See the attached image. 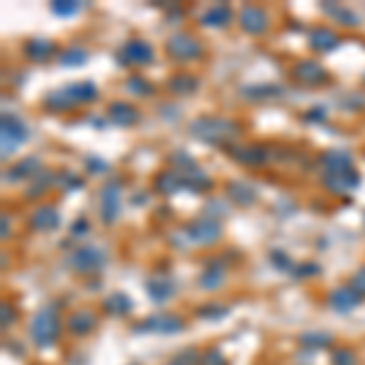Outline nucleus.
<instances>
[{
	"instance_id": "obj_11",
	"label": "nucleus",
	"mask_w": 365,
	"mask_h": 365,
	"mask_svg": "<svg viewBox=\"0 0 365 365\" xmlns=\"http://www.w3.org/2000/svg\"><path fill=\"white\" fill-rule=\"evenodd\" d=\"M119 209H122V182L107 180L105 185L100 187V202H98L102 224H115Z\"/></svg>"
},
{
	"instance_id": "obj_19",
	"label": "nucleus",
	"mask_w": 365,
	"mask_h": 365,
	"mask_svg": "<svg viewBox=\"0 0 365 365\" xmlns=\"http://www.w3.org/2000/svg\"><path fill=\"white\" fill-rule=\"evenodd\" d=\"M100 324V317L95 315L93 310H76L71 312L66 319V329L71 336H88L98 329Z\"/></svg>"
},
{
	"instance_id": "obj_43",
	"label": "nucleus",
	"mask_w": 365,
	"mask_h": 365,
	"mask_svg": "<svg viewBox=\"0 0 365 365\" xmlns=\"http://www.w3.org/2000/svg\"><path fill=\"white\" fill-rule=\"evenodd\" d=\"M163 365H200V351L197 349H182Z\"/></svg>"
},
{
	"instance_id": "obj_20",
	"label": "nucleus",
	"mask_w": 365,
	"mask_h": 365,
	"mask_svg": "<svg viewBox=\"0 0 365 365\" xmlns=\"http://www.w3.org/2000/svg\"><path fill=\"white\" fill-rule=\"evenodd\" d=\"M224 195L229 202L239 205V207H254L258 202V192L246 180H229L224 185Z\"/></svg>"
},
{
	"instance_id": "obj_50",
	"label": "nucleus",
	"mask_w": 365,
	"mask_h": 365,
	"mask_svg": "<svg viewBox=\"0 0 365 365\" xmlns=\"http://www.w3.org/2000/svg\"><path fill=\"white\" fill-rule=\"evenodd\" d=\"M0 222H3V236H0V239H10V219H8V214H3V219H0Z\"/></svg>"
},
{
	"instance_id": "obj_3",
	"label": "nucleus",
	"mask_w": 365,
	"mask_h": 365,
	"mask_svg": "<svg viewBox=\"0 0 365 365\" xmlns=\"http://www.w3.org/2000/svg\"><path fill=\"white\" fill-rule=\"evenodd\" d=\"M61 336V317L56 307H42L30 322V339L37 349H51Z\"/></svg>"
},
{
	"instance_id": "obj_9",
	"label": "nucleus",
	"mask_w": 365,
	"mask_h": 365,
	"mask_svg": "<svg viewBox=\"0 0 365 365\" xmlns=\"http://www.w3.org/2000/svg\"><path fill=\"white\" fill-rule=\"evenodd\" d=\"M107 263V254L100 246H78L68 254L66 266L76 273H98Z\"/></svg>"
},
{
	"instance_id": "obj_15",
	"label": "nucleus",
	"mask_w": 365,
	"mask_h": 365,
	"mask_svg": "<svg viewBox=\"0 0 365 365\" xmlns=\"http://www.w3.org/2000/svg\"><path fill=\"white\" fill-rule=\"evenodd\" d=\"M224 280H227L224 258H209L207 263L202 266L200 276H197V288L212 293V290H219L222 285H224Z\"/></svg>"
},
{
	"instance_id": "obj_12",
	"label": "nucleus",
	"mask_w": 365,
	"mask_h": 365,
	"mask_svg": "<svg viewBox=\"0 0 365 365\" xmlns=\"http://www.w3.org/2000/svg\"><path fill=\"white\" fill-rule=\"evenodd\" d=\"M227 151L231 153V158L239 166H246V168H261L271 161V151L263 144H236Z\"/></svg>"
},
{
	"instance_id": "obj_44",
	"label": "nucleus",
	"mask_w": 365,
	"mask_h": 365,
	"mask_svg": "<svg viewBox=\"0 0 365 365\" xmlns=\"http://www.w3.org/2000/svg\"><path fill=\"white\" fill-rule=\"evenodd\" d=\"M349 288H351L353 293H356L361 300H365V268H358V271L353 273L351 280H349Z\"/></svg>"
},
{
	"instance_id": "obj_33",
	"label": "nucleus",
	"mask_w": 365,
	"mask_h": 365,
	"mask_svg": "<svg viewBox=\"0 0 365 365\" xmlns=\"http://www.w3.org/2000/svg\"><path fill=\"white\" fill-rule=\"evenodd\" d=\"M300 346L307 351L334 349V336L329 332H305L300 336Z\"/></svg>"
},
{
	"instance_id": "obj_46",
	"label": "nucleus",
	"mask_w": 365,
	"mask_h": 365,
	"mask_svg": "<svg viewBox=\"0 0 365 365\" xmlns=\"http://www.w3.org/2000/svg\"><path fill=\"white\" fill-rule=\"evenodd\" d=\"M319 273H322V268H319L317 263H310V261H307V263H302V266H295L293 276L295 278H315V276H319Z\"/></svg>"
},
{
	"instance_id": "obj_2",
	"label": "nucleus",
	"mask_w": 365,
	"mask_h": 365,
	"mask_svg": "<svg viewBox=\"0 0 365 365\" xmlns=\"http://www.w3.org/2000/svg\"><path fill=\"white\" fill-rule=\"evenodd\" d=\"M98 100V85L93 81H78L68 83L61 88H54L44 95V110L49 112H73L83 105Z\"/></svg>"
},
{
	"instance_id": "obj_13",
	"label": "nucleus",
	"mask_w": 365,
	"mask_h": 365,
	"mask_svg": "<svg viewBox=\"0 0 365 365\" xmlns=\"http://www.w3.org/2000/svg\"><path fill=\"white\" fill-rule=\"evenodd\" d=\"M239 27L246 34L258 37V34L268 32V27H271V15L263 8H258V5H244L239 10Z\"/></svg>"
},
{
	"instance_id": "obj_38",
	"label": "nucleus",
	"mask_w": 365,
	"mask_h": 365,
	"mask_svg": "<svg viewBox=\"0 0 365 365\" xmlns=\"http://www.w3.org/2000/svg\"><path fill=\"white\" fill-rule=\"evenodd\" d=\"M329 363L332 365H358V356H356V351L349 349V346H336V349H332Z\"/></svg>"
},
{
	"instance_id": "obj_22",
	"label": "nucleus",
	"mask_w": 365,
	"mask_h": 365,
	"mask_svg": "<svg viewBox=\"0 0 365 365\" xmlns=\"http://www.w3.org/2000/svg\"><path fill=\"white\" fill-rule=\"evenodd\" d=\"M307 42H310V49L317 51V54H329V51H334L341 44V37L332 30V27L319 25V27H315V30H310Z\"/></svg>"
},
{
	"instance_id": "obj_1",
	"label": "nucleus",
	"mask_w": 365,
	"mask_h": 365,
	"mask_svg": "<svg viewBox=\"0 0 365 365\" xmlns=\"http://www.w3.org/2000/svg\"><path fill=\"white\" fill-rule=\"evenodd\" d=\"M190 134L202 144L231 149V146L239 144L244 129L231 117H197L190 122Z\"/></svg>"
},
{
	"instance_id": "obj_7",
	"label": "nucleus",
	"mask_w": 365,
	"mask_h": 365,
	"mask_svg": "<svg viewBox=\"0 0 365 365\" xmlns=\"http://www.w3.org/2000/svg\"><path fill=\"white\" fill-rule=\"evenodd\" d=\"M166 54L178 64H187V61H195L205 54L202 42L190 32H173L166 39Z\"/></svg>"
},
{
	"instance_id": "obj_27",
	"label": "nucleus",
	"mask_w": 365,
	"mask_h": 365,
	"mask_svg": "<svg viewBox=\"0 0 365 365\" xmlns=\"http://www.w3.org/2000/svg\"><path fill=\"white\" fill-rule=\"evenodd\" d=\"M231 8L224 3H214L209 5L207 10H205L202 15H200V25L202 27H212V30H217V27H227L231 22Z\"/></svg>"
},
{
	"instance_id": "obj_23",
	"label": "nucleus",
	"mask_w": 365,
	"mask_h": 365,
	"mask_svg": "<svg viewBox=\"0 0 365 365\" xmlns=\"http://www.w3.org/2000/svg\"><path fill=\"white\" fill-rule=\"evenodd\" d=\"M327 302L334 312H339V315H349V312H353L358 305H361V298L353 293L349 285H344V288H334L332 293H329Z\"/></svg>"
},
{
	"instance_id": "obj_4",
	"label": "nucleus",
	"mask_w": 365,
	"mask_h": 365,
	"mask_svg": "<svg viewBox=\"0 0 365 365\" xmlns=\"http://www.w3.org/2000/svg\"><path fill=\"white\" fill-rule=\"evenodd\" d=\"M187 244H195V246H214L222 239V219L202 212L197 217H192L185 227H182Z\"/></svg>"
},
{
	"instance_id": "obj_40",
	"label": "nucleus",
	"mask_w": 365,
	"mask_h": 365,
	"mask_svg": "<svg viewBox=\"0 0 365 365\" xmlns=\"http://www.w3.org/2000/svg\"><path fill=\"white\" fill-rule=\"evenodd\" d=\"M268 258H271V263H273V268H276V271H280V273H295V263H293V258H290L288 254H285V251H271V256H268Z\"/></svg>"
},
{
	"instance_id": "obj_30",
	"label": "nucleus",
	"mask_w": 365,
	"mask_h": 365,
	"mask_svg": "<svg viewBox=\"0 0 365 365\" xmlns=\"http://www.w3.org/2000/svg\"><path fill=\"white\" fill-rule=\"evenodd\" d=\"M153 190H156L158 195H163V197L175 195L178 190H182V178H180V173H175L173 168L156 173V178H153Z\"/></svg>"
},
{
	"instance_id": "obj_49",
	"label": "nucleus",
	"mask_w": 365,
	"mask_h": 365,
	"mask_svg": "<svg viewBox=\"0 0 365 365\" xmlns=\"http://www.w3.org/2000/svg\"><path fill=\"white\" fill-rule=\"evenodd\" d=\"M0 312H3V332H8V329L15 324V310L8 305V302H3V307H0Z\"/></svg>"
},
{
	"instance_id": "obj_5",
	"label": "nucleus",
	"mask_w": 365,
	"mask_h": 365,
	"mask_svg": "<svg viewBox=\"0 0 365 365\" xmlns=\"http://www.w3.org/2000/svg\"><path fill=\"white\" fill-rule=\"evenodd\" d=\"M27 139H30V127L25 124V119L10 115V112H3V117H0V153H3L5 161H8Z\"/></svg>"
},
{
	"instance_id": "obj_32",
	"label": "nucleus",
	"mask_w": 365,
	"mask_h": 365,
	"mask_svg": "<svg viewBox=\"0 0 365 365\" xmlns=\"http://www.w3.org/2000/svg\"><path fill=\"white\" fill-rule=\"evenodd\" d=\"M49 187H56V173L42 170V173L34 175V178L30 180V185H27L25 195H27V200H37V197H42L44 192L49 190Z\"/></svg>"
},
{
	"instance_id": "obj_24",
	"label": "nucleus",
	"mask_w": 365,
	"mask_h": 365,
	"mask_svg": "<svg viewBox=\"0 0 365 365\" xmlns=\"http://www.w3.org/2000/svg\"><path fill=\"white\" fill-rule=\"evenodd\" d=\"M144 290H146V295H149L151 302L161 305V302H168L170 298H173L175 285L168 276H151L149 280L144 283Z\"/></svg>"
},
{
	"instance_id": "obj_8",
	"label": "nucleus",
	"mask_w": 365,
	"mask_h": 365,
	"mask_svg": "<svg viewBox=\"0 0 365 365\" xmlns=\"http://www.w3.org/2000/svg\"><path fill=\"white\" fill-rule=\"evenodd\" d=\"M153 47L151 42H146V39H127V42L122 44V47L117 49L115 59L119 66H132V68H141V66H149L153 64Z\"/></svg>"
},
{
	"instance_id": "obj_36",
	"label": "nucleus",
	"mask_w": 365,
	"mask_h": 365,
	"mask_svg": "<svg viewBox=\"0 0 365 365\" xmlns=\"http://www.w3.org/2000/svg\"><path fill=\"white\" fill-rule=\"evenodd\" d=\"M195 315L205 322H222V319L229 317V307L222 305V302H207V305H200Z\"/></svg>"
},
{
	"instance_id": "obj_48",
	"label": "nucleus",
	"mask_w": 365,
	"mask_h": 365,
	"mask_svg": "<svg viewBox=\"0 0 365 365\" xmlns=\"http://www.w3.org/2000/svg\"><path fill=\"white\" fill-rule=\"evenodd\" d=\"M302 119H305V122H324V119H327V110H324L322 105H315L312 110H307L305 115H302Z\"/></svg>"
},
{
	"instance_id": "obj_16",
	"label": "nucleus",
	"mask_w": 365,
	"mask_h": 365,
	"mask_svg": "<svg viewBox=\"0 0 365 365\" xmlns=\"http://www.w3.org/2000/svg\"><path fill=\"white\" fill-rule=\"evenodd\" d=\"M27 222H30V227L34 231H56L61 227V212L54 207V205L44 202L32 209Z\"/></svg>"
},
{
	"instance_id": "obj_51",
	"label": "nucleus",
	"mask_w": 365,
	"mask_h": 365,
	"mask_svg": "<svg viewBox=\"0 0 365 365\" xmlns=\"http://www.w3.org/2000/svg\"><path fill=\"white\" fill-rule=\"evenodd\" d=\"M363 83H365V76H363Z\"/></svg>"
},
{
	"instance_id": "obj_29",
	"label": "nucleus",
	"mask_w": 365,
	"mask_h": 365,
	"mask_svg": "<svg viewBox=\"0 0 365 365\" xmlns=\"http://www.w3.org/2000/svg\"><path fill=\"white\" fill-rule=\"evenodd\" d=\"M132 307H134V302L129 295H124V293H110L105 300H102V312L105 315H110V317H127L129 312H132Z\"/></svg>"
},
{
	"instance_id": "obj_25",
	"label": "nucleus",
	"mask_w": 365,
	"mask_h": 365,
	"mask_svg": "<svg viewBox=\"0 0 365 365\" xmlns=\"http://www.w3.org/2000/svg\"><path fill=\"white\" fill-rule=\"evenodd\" d=\"M42 173V161H39L37 156H27L22 158V161H17L13 168L5 170V180L10 182H17V180H32L34 175Z\"/></svg>"
},
{
	"instance_id": "obj_41",
	"label": "nucleus",
	"mask_w": 365,
	"mask_h": 365,
	"mask_svg": "<svg viewBox=\"0 0 365 365\" xmlns=\"http://www.w3.org/2000/svg\"><path fill=\"white\" fill-rule=\"evenodd\" d=\"M200 365H229V361L217 346H209V349L200 351Z\"/></svg>"
},
{
	"instance_id": "obj_14",
	"label": "nucleus",
	"mask_w": 365,
	"mask_h": 365,
	"mask_svg": "<svg viewBox=\"0 0 365 365\" xmlns=\"http://www.w3.org/2000/svg\"><path fill=\"white\" fill-rule=\"evenodd\" d=\"M22 54H25L27 61L32 64H47L49 59L59 56L61 51L56 47L54 39H42V37H34V39H27L25 47H22Z\"/></svg>"
},
{
	"instance_id": "obj_21",
	"label": "nucleus",
	"mask_w": 365,
	"mask_h": 365,
	"mask_svg": "<svg viewBox=\"0 0 365 365\" xmlns=\"http://www.w3.org/2000/svg\"><path fill=\"white\" fill-rule=\"evenodd\" d=\"M319 166L324 168V173H349L353 166V156L344 149H329L319 153Z\"/></svg>"
},
{
	"instance_id": "obj_34",
	"label": "nucleus",
	"mask_w": 365,
	"mask_h": 365,
	"mask_svg": "<svg viewBox=\"0 0 365 365\" xmlns=\"http://www.w3.org/2000/svg\"><path fill=\"white\" fill-rule=\"evenodd\" d=\"M124 88H127L129 95H134V98H151L153 93H156V85H153L149 78L144 76H129L127 83H124Z\"/></svg>"
},
{
	"instance_id": "obj_28",
	"label": "nucleus",
	"mask_w": 365,
	"mask_h": 365,
	"mask_svg": "<svg viewBox=\"0 0 365 365\" xmlns=\"http://www.w3.org/2000/svg\"><path fill=\"white\" fill-rule=\"evenodd\" d=\"M182 178V190H190V192H197V195H202V192H209L214 187V180L209 178L207 173H205L202 168H192L187 170V173H180Z\"/></svg>"
},
{
	"instance_id": "obj_18",
	"label": "nucleus",
	"mask_w": 365,
	"mask_h": 365,
	"mask_svg": "<svg viewBox=\"0 0 365 365\" xmlns=\"http://www.w3.org/2000/svg\"><path fill=\"white\" fill-rule=\"evenodd\" d=\"M107 119L117 127H134L141 119V110L134 105V102L127 100H115L107 105Z\"/></svg>"
},
{
	"instance_id": "obj_37",
	"label": "nucleus",
	"mask_w": 365,
	"mask_h": 365,
	"mask_svg": "<svg viewBox=\"0 0 365 365\" xmlns=\"http://www.w3.org/2000/svg\"><path fill=\"white\" fill-rule=\"evenodd\" d=\"M283 88L280 85H249V88H241V95H246L249 100H271L276 95H280Z\"/></svg>"
},
{
	"instance_id": "obj_10",
	"label": "nucleus",
	"mask_w": 365,
	"mask_h": 365,
	"mask_svg": "<svg viewBox=\"0 0 365 365\" xmlns=\"http://www.w3.org/2000/svg\"><path fill=\"white\" fill-rule=\"evenodd\" d=\"M290 76L295 83L307 85V88H322V85L332 83V73L327 71L319 61L315 59H302L293 68H290Z\"/></svg>"
},
{
	"instance_id": "obj_17",
	"label": "nucleus",
	"mask_w": 365,
	"mask_h": 365,
	"mask_svg": "<svg viewBox=\"0 0 365 365\" xmlns=\"http://www.w3.org/2000/svg\"><path fill=\"white\" fill-rule=\"evenodd\" d=\"M361 185V173L356 168L349 170V173H324L322 175V187L334 195H346V192L356 190Z\"/></svg>"
},
{
	"instance_id": "obj_26",
	"label": "nucleus",
	"mask_w": 365,
	"mask_h": 365,
	"mask_svg": "<svg viewBox=\"0 0 365 365\" xmlns=\"http://www.w3.org/2000/svg\"><path fill=\"white\" fill-rule=\"evenodd\" d=\"M322 13L327 17H332L336 25H341V27H358L361 25V17L341 3H332V0H329V3H322Z\"/></svg>"
},
{
	"instance_id": "obj_31",
	"label": "nucleus",
	"mask_w": 365,
	"mask_h": 365,
	"mask_svg": "<svg viewBox=\"0 0 365 365\" xmlns=\"http://www.w3.org/2000/svg\"><path fill=\"white\" fill-rule=\"evenodd\" d=\"M197 85H200V81H197L195 76H190V73H175V76H170V78H168L166 88H168V93L185 98V95H192V93H195Z\"/></svg>"
},
{
	"instance_id": "obj_47",
	"label": "nucleus",
	"mask_w": 365,
	"mask_h": 365,
	"mask_svg": "<svg viewBox=\"0 0 365 365\" xmlns=\"http://www.w3.org/2000/svg\"><path fill=\"white\" fill-rule=\"evenodd\" d=\"M88 231H90V222L85 219V217H78V219L71 224V236H73V239H83V236H88Z\"/></svg>"
},
{
	"instance_id": "obj_45",
	"label": "nucleus",
	"mask_w": 365,
	"mask_h": 365,
	"mask_svg": "<svg viewBox=\"0 0 365 365\" xmlns=\"http://www.w3.org/2000/svg\"><path fill=\"white\" fill-rule=\"evenodd\" d=\"M85 168H88V173L98 175V173H107V161H102L100 156H88L85 158Z\"/></svg>"
},
{
	"instance_id": "obj_6",
	"label": "nucleus",
	"mask_w": 365,
	"mask_h": 365,
	"mask_svg": "<svg viewBox=\"0 0 365 365\" xmlns=\"http://www.w3.org/2000/svg\"><path fill=\"white\" fill-rule=\"evenodd\" d=\"M185 329V319L173 312H158V315L144 317L132 324L134 334H156V336H175Z\"/></svg>"
},
{
	"instance_id": "obj_39",
	"label": "nucleus",
	"mask_w": 365,
	"mask_h": 365,
	"mask_svg": "<svg viewBox=\"0 0 365 365\" xmlns=\"http://www.w3.org/2000/svg\"><path fill=\"white\" fill-rule=\"evenodd\" d=\"M49 10L56 17H73L81 10V3L78 0H54V3H49Z\"/></svg>"
},
{
	"instance_id": "obj_35",
	"label": "nucleus",
	"mask_w": 365,
	"mask_h": 365,
	"mask_svg": "<svg viewBox=\"0 0 365 365\" xmlns=\"http://www.w3.org/2000/svg\"><path fill=\"white\" fill-rule=\"evenodd\" d=\"M56 59H59V64L66 66V68H81L85 61L90 59V54H88V49L76 47V44H73V47H68V49L61 51Z\"/></svg>"
},
{
	"instance_id": "obj_42",
	"label": "nucleus",
	"mask_w": 365,
	"mask_h": 365,
	"mask_svg": "<svg viewBox=\"0 0 365 365\" xmlns=\"http://www.w3.org/2000/svg\"><path fill=\"white\" fill-rule=\"evenodd\" d=\"M56 187L59 190H78V187H83V178H78L76 173H68V170H61V173H56Z\"/></svg>"
}]
</instances>
